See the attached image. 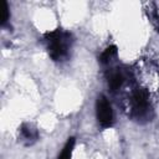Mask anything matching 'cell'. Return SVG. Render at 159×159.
Instances as JSON below:
<instances>
[{
	"label": "cell",
	"instance_id": "obj_1",
	"mask_svg": "<svg viewBox=\"0 0 159 159\" xmlns=\"http://www.w3.org/2000/svg\"><path fill=\"white\" fill-rule=\"evenodd\" d=\"M43 42L46 43L48 56L53 61L61 62L67 60L70 56V51L73 43V36L71 32L63 29H56L43 35Z\"/></svg>",
	"mask_w": 159,
	"mask_h": 159
},
{
	"label": "cell",
	"instance_id": "obj_2",
	"mask_svg": "<svg viewBox=\"0 0 159 159\" xmlns=\"http://www.w3.org/2000/svg\"><path fill=\"white\" fill-rule=\"evenodd\" d=\"M128 106L129 117L139 123L148 122L154 116L153 107L149 102V93L145 88H142L139 86L133 87L130 96L128 98Z\"/></svg>",
	"mask_w": 159,
	"mask_h": 159
},
{
	"label": "cell",
	"instance_id": "obj_3",
	"mask_svg": "<svg viewBox=\"0 0 159 159\" xmlns=\"http://www.w3.org/2000/svg\"><path fill=\"white\" fill-rule=\"evenodd\" d=\"M96 117L102 128H109L114 123V114L108 98L104 94H99L96 101Z\"/></svg>",
	"mask_w": 159,
	"mask_h": 159
},
{
	"label": "cell",
	"instance_id": "obj_4",
	"mask_svg": "<svg viewBox=\"0 0 159 159\" xmlns=\"http://www.w3.org/2000/svg\"><path fill=\"white\" fill-rule=\"evenodd\" d=\"M106 77H107L109 91L112 93H116V92H119V89H122V87L124 86L125 81L129 80V72L124 68L114 67L107 71Z\"/></svg>",
	"mask_w": 159,
	"mask_h": 159
},
{
	"label": "cell",
	"instance_id": "obj_5",
	"mask_svg": "<svg viewBox=\"0 0 159 159\" xmlns=\"http://www.w3.org/2000/svg\"><path fill=\"white\" fill-rule=\"evenodd\" d=\"M19 133H20L21 142H24L26 145H31L39 139L37 129L32 124H29V123L21 124V127L19 128Z\"/></svg>",
	"mask_w": 159,
	"mask_h": 159
},
{
	"label": "cell",
	"instance_id": "obj_6",
	"mask_svg": "<svg viewBox=\"0 0 159 159\" xmlns=\"http://www.w3.org/2000/svg\"><path fill=\"white\" fill-rule=\"evenodd\" d=\"M147 15H148L149 21L154 26L155 31L159 32V12H158V7H157V4L155 2H149L148 4Z\"/></svg>",
	"mask_w": 159,
	"mask_h": 159
},
{
	"label": "cell",
	"instance_id": "obj_7",
	"mask_svg": "<svg viewBox=\"0 0 159 159\" xmlns=\"http://www.w3.org/2000/svg\"><path fill=\"white\" fill-rule=\"evenodd\" d=\"M117 46L112 45V46H108L99 56V62L102 65H109V62H112V60L117 56Z\"/></svg>",
	"mask_w": 159,
	"mask_h": 159
},
{
	"label": "cell",
	"instance_id": "obj_8",
	"mask_svg": "<svg viewBox=\"0 0 159 159\" xmlns=\"http://www.w3.org/2000/svg\"><path fill=\"white\" fill-rule=\"evenodd\" d=\"M75 143H76L75 137L68 138L67 142H66V144L63 145L61 153L58 154L57 159H71V157H72V150H73V147H75Z\"/></svg>",
	"mask_w": 159,
	"mask_h": 159
},
{
	"label": "cell",
	"instance_id": "obj_9",
	"mask_svg": "<svg viewBox=\"0 0 159 159\" xmlns=\"http://www.w3.org/2000/svg\"><path fill=\"white\" fill-rule=\"evenodd\" d=\"M0 10H1V17H0V24L1 26H5L7 22H9V19H10V11H9V5L5 0L1 1V5H0Z\"/></svg>",
	"mask_w": 159,
	"mask_h": 159
}]
</instances>
